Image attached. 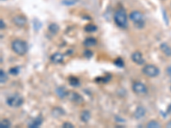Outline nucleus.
I'll use <instances>...</instances> for the list:
<instances>
[{
  "label": "nucleus",
  "mask_w": 171,
  "mask_h": 128,
  "mask_svg": "<svg viewBox=\"0 0 171 128\" xmlns=\"http://www.w3.org/2000/svg\"><path fill=\"white\" fill-rule=\"evenodd\" d=\"M11 49L15 53L19 56H24L28 50V45L26 41L22 39H15L11 43Z\"/></svg>",
  "instance_id": "1"
},
{
  "label": "nucleus",
  "mask_w": 171,
  "mask_h": 128,
  "mask_svg": "<svg viewBox=\"0 0 171 128\" xmlns=\"http://www.w3.org/2000/svg\"><path fill=\"white\" fill-rule=\"evenodd\" d=\"M114 21L117 27L121 28H126L128 27V15L124 9H119L115 12Z\"/></svg>",
  "instance_id": "2"
},
{
  "label": "nucleus",
  "mask_w": 171,
  "mask_h": 128,
  "mask_svg": "<svg viewBox=\"0 0 171 128\" xmlns=\"http://www.w3.org/2000/svg\"><path fill=\"white\" fill-rule=\"evenodd\" d=\"M129 19L134 23L137 28L141 29L145 27V15L140 11H132L129 15Z\"/></svg>",
  "instance_id": "3"
},
{
  "label": "nucleus",
  "mask_w": 171,
  "mask_h": 128,
  "mask_svg": "<svg viewBox=\"0 0 171 128\" xmlns=\"http://www.w3.org/2000/svg\"><path fill=\"white\" fill-rule=\"evenodd\" d=\"M142 73L144 75L150 77V78H155L159 75L160 70L157 68V66L152 65V64H146V66H144L142 68Z\"/></svg>",
  "instance_id": "4"
},
{
  "label": "nucleus",
  "mask_w": 171,
  "mask_h": 128,
  "mask_svg": "<svg viewBox=\"0 0 171 128\" xmlns=\"http://www.w3.org/2000/svg\"><path fill=\"white\" fill-rule=\"evenodd\" d=\"M24 103V99L19 94H14L12 96H10L6 99V103L8 106L11 108H19Z\"/></svg>",
  "instance_id": "5"
},
{
  "label": "nucleus",
  "mask_w": 171,
  "mask_h": 128,
  "mask_svg": "<svg viewBox=\"0 0 171 128\" xmlns=\"http://www.w3.org/2000/svg\"><path fill=\"white\" fill-rule=\"evenodd\" d=\"M133 92L136 94H146L148 92V89L145 84H143L139 81H135L132 85Z\"/></svg>",
  "instance_id": "6"
},
{
  "label": "nucleus",
  "mask_w": 171,
  "mask_h": 128,
  "mask_svg": "<svg viewBox=\"0 0 171 128\" xmlns=\"http://www.w3.org/2000/svg\"><path fill=\"white\" fill-rule=\"evenodd\" d=\"M67 97L70 102L75 103V104H81L84 103V98L82 97L81 95H80L79 93L75 92H69L68 93Z\"/></svg>",
  "instance_id": "7"
},
{
  "label": "nucleus",
  "mask_w": 171,
  "mask_h": 128,
  "mask_svg": "<svg viewBox=\"0 0 171 128\" xmlns=\"http://www.w3.org/2000/svg\"><path fill=\"white\" fill-rule=\"evenodd\" d=\"M12 21L15 25L19 28H23L24 26H26L28 20L24 15H15L14 17L12 18Z\"/></svg>",
  "instance_id": "8"
},
{
  "label": "nucleus",
  "mask_w": 171,
  "mask_h": 128,
  "mask_svg": "<svg viewBox=\"0 0 171 128\" xmlns=\"http://www.w3.org/2000/svg\"><path fill=\"white\" fill-rule=\"evenodd\" d=\"M131 59L137 65H143L145 63V59L143 57V55L139 51H135L131 55Z\"/></svg>",
  "instance_id": "9"
},
{
  "label": "nucleus",
  "mask_w": 171,
  "mask_h": 128,
  "mask_svg": "<svg viewBox=\"0 0 171 128\" xmlns=\"http://www.w3.org/2000/svg\"><path fill=\"white\" fill-rule=\"evenodd\" d=\"M43 123V118L41 115H39L37 117L33 118V120L29 121L28 126L30 128H38Z\"/></svg>",
  "instance_id": "10"
},
{
  "label": "nucleus",
  "mask_w": 171,
  "mask_h": 128,
  "mask_svg": "<svg viewBox=\"0 0 171 128\" xmlns=\"http://www.w3.org/2000/svg\"><path fill=\"white\" fill-rule=\"evenodd\" d=\"M64 55L60 52H56V53H54L53 55H51L50 57V62L54 64H59L61 62H63V61H64Z\"/></svg>",
  "instance_id": "11"
},
{
  "label": "nucleus",
  "mask_w": 171,
  "mask_h": 128,
  "mask_svg": "<svg viewBox=\"0 0 171 128\" xmlns=\"http://www.w3.org/2000/svg\"><path fill=\"white\" fill-rule=\"evenodd\" d=\"M66 114V112L63 108L61 107H54L51 109V115L54 118H60L61 116H64Z\"/></svg>",
  "instance_id": "12"
},
{
  "label": "nucleus",
  "mask_w": 171,
  "mask_h": 128,
  "mask_svg": "<svg viewBox=\"0 0 171 128\" xmlns=\"http://www.w3.org/2000/svg\"><path fill=\"white\" fill-rule=\"evenodd\" d=\"M146 109L144 108L143 106H138L137 107V109L134 111V116L135 119L137 120H139V119H142L145 115H146Z\"/></svg>",
  "instance_id": "13"
},
{
  "label": "nucleus",
  "mask_w": 171,
  "mask_h": 128,
  "mask_svg": "<svg viewBox=\"0 0 171 128\" xmlns=\"http://www.w3.org/2000/svg\"><path fill=\"white\" fill-rule=\"evenodd\" d=\"M55 92L57 94V96L59 97V98H64L66 96H68V91L66 90V88L64 86H58L56 88V91Z\"/></svg>",
  "instance_id": "14"
},
{
  "label": "nucleus",
  "mask_w": 171,
  "mask_h": 128,
  "mask_svg": "<svg viewBox=\"0 0 171 128\" xmlns=\"http://www.w3.org/2000/svg\"><path fill=\"white\" fill-rule=\"evenodd\" d=\"M160 50L162 52L167 56V57H171V46L168 45L167 43H162L160 45Z\"/></svg>",
  "instance_id": "15"
},
{
  "label": "nucleus",
  "mask_w": 171,
  "mask_h": 128,
  "mask_svg": "<svg viewBox=\"0 0 171 128\" xmlns=\"http://www.w3.org/2000/svg\"><path fill=\"white\" fill-rule=\"evenodd\" d=\"M97 39L93 37H88L83 41V45L85 47H93L97 45Z\"/></svg>",
  "instance_id": "16"
},
{
  "label": "nucleus",
  "mask_w": 171,
  "mask_h": 128,
  "mask_svg": "<svg viewBox=\"0 0 171 128\" xmlns=\"http://www.w3.org/2000/svg\"><path fill=\"white\" fill-rule=\"evenodd\" d=\"M80 119L84 123L88 122L90 119H91V112L89 110H86V109L81 111V114H80Z\"/></svg>",
  "instance_id": "17"
},
{
  "label": "nucleus",
  "mask_w": 171,
  "mask_h": 128,
  "mask_svg": "<svg viewBox=\"0 0 171 128\" xmlns=\"http://www.w3.org/2000/svg\"><path fill=\"white\" fill-rule=\"evenodd\" d=\"M59 29H60V28L57 23H50L48 27V30L51 34H57V32H59Z\"/></svg>",
  "instance_id": "18"
},
{
  "label": "nucleus",
  "mask_w": 171,
  "mask_h": 128,
  "mask_svg": "<svg viewBox=\"0 0 171 128\" xmlns=\"http://www.w3.org/2000/svg\"><path fill=\"white\" fill-rule=\"evenodd\" d=\"M98 30V27L96 25H94L93 23H89L86 24L84 28V31L86 32H94Z\"/></svg>",
  "instance_id": "19"
},
{
  "label": "nucleus",
  "mask_w": 171,
  "mask_h": 128,
  "mask_svg": "<svg viewBox=\"0 0 171 128\" xmlns=\"http://www.w3.org/2000/svg\"><path fill=\"white\" fill-rule=\"evenodd\" d=\"M68 83H69V85H71V86H73V87H78L79 85H81L80 79H79L78 78H76V77H74V76L68 78Z\"/></svg>",
  "instance_id": "20"
},
{
  "label": "nucleus",
  "mask_w": 171,
  "mask_h": 128,
  "mask_svg": "<svg viewBox=\"0 0 171 128\" xmlns=\"http://www.w3.org/2000/svg\"><path fill=\"white\" fill-rule=\"evenodd\" d=\"M11 126V122L8 119H3L0 122V127L1 128H10Z\"/></svg>",
  "instance_id": "21"
},
{
  "label": "nucleus",
  "mask_w": 171,
  "mask_h": 128,
  "mask_svg": "<svg viewBox=\"0 0 171 128\" xmlns=\"http://www.w3.org/2000/svg\"><path fill=\"white\" fill-rule=\"evenodd\" d=\"M8 80V76L6 75V73L3 70V69H1L0 70V83L1 84H4V83H6V81Z\"/></svg>",
  "instance_id": "22"
},
{
  "label": "nucleus",
  "mask_w": 171,
  "mask_h": 128,
  "mask_svg": "<svg viewBox=\"0 0 171 128\" xmlns=\"http://www.w3.org/2000/svg\"><path fill=\"white\" fill-rule=\"evenodd\" d=\"M146 127L148 128H159L161 127V125L156 121H151L150 122L147 123L146 125Z\"/></svg>",
  "instance_id": "23"
},
{
  "label": "nucleus",
  "mask_w": 171,
  "mask_h": 128,
  "mask_svg": "<svg viewBox=\"0 0 171 128\" xmlns=\"http://www.w3.org/2000/svg\"><path fill=\"white\" fill-rule=\"evenodd\" d=\"M114 64L118 67V68H123L124 67V61L121 59V57H119V58H116V60L114 61Z\"/></svg>",
  "instance_id": "24"
},
{
  "label": "nucleus",
  "mask_w": 171,
  "mask_h": 128,
  "mask_svg": "<svg viewBox=\"0 0 171 128\" xmlns=\"http://www.w3.org/2000/svg\"><path fill=\"white\" fill-rule=\"evenodd\" d=\"M19 73H20V68L19 67H13V68L9 69V74L11 75H14V76L19 75Z\"/></svg>",
  "instance_id": "25"
},
{
  "label": "nucleus",
  "mask_w": 171,
  "mask_h": 128,
  "mask_svg": "<svg viewBox=\"0 0 171 128\" xmlns=\"http://www.w3.org/2000/svg\"><path fill=\"white\" fill-rule=\"evenodd\" d=\"M78 2V0H62V4L66 6H72L75 5Z\"/></svg>",
  "instance_id": "26"
},
{
  "label": "nucleus",
  "mask_w": 171,
  "mask_h": 128,
  "mask_svg": "<svg viewBox=\"0 0 171 128\" xmlns=\"http://www.w3.org/2000/svg\"><path fill=\"white\" fill-rule=\"evenodd\" d=\"M41 28V23H40V21L39 20H37V19H34L33 20V28L35 31H39V29Z\"/></svg>",
  "instance_id": "27"
},
{
  "label": "nucleus",
  "mask_w": 171,
  "mask_h": 128,
  "mask_svg": "<svg viewBox=\"0 0 171 128\" xmlns=\"http://www.w3.org/2000/svg\"><path fill=\"white\" fill-rule=\"evenodd\" d=\"M83 55H84V57H85L86 58L90 59V58L93 56V52L90 50H84V52H83Z\"/></svg>",
  "instance_id": "28"
},
{
  "label": "nucleus",
  "mask_w": 171,
  "mask_h": 128,
  "mask_svg": "<svg viewBox=\"0 0 171 128\" xmlns=\"http://www.w3.org/2000/svg\"><path fill=\"white\" fill-rule=\"evenodd\" d=\"M63 127H66V128H74L75 127V126L70 123V122H64V124H63Z\"/></svg>",
  "instance_id": "29"
},
{
  "label": "nucleus",
  "mask_w": 171,
  "mask_h": 128,
  "mask_svg": "<svg viewBox=\"0 0 171 128\" xmlns=\"http://www.w3.org/2000/svg\"><path fill=\"white\" fill-rule=\"evenodd\" d=\"M0 28H1V30H3V29L5 28V23H4V21L3 19H1V20H0Z\"/></svg>",
  "instance_id": "30"
},
{
  "label": "nucleus",
  "mask_w": 171,
  "mask_h": 128,
  "mask_svg": "<svg viewBox=\"0 0 171 128\" xmlns=\"http://www.w3.org/2000/svg\"><path fill=\"white\" fill-rule=\"evenodd\" d=\"M166 72H167V74L169 76H171V66H169V67H168L167 69H166Z\"/></svg>",
  "instance_id": "31"
},
{
  "label": "nucleus",
  "mask_w": 171,
  "mask_h": 128,
  "mask_svg": "<svg viewBox=\"0 0 171 128\" xmlns=\"http://www.w3.org/2000/svg\"><path fill=\"white\" fill-rule=\"evenodd\" d=\"M166 126H167V127H169V128H171V121H169V123H168L167 125H166Z\"/></svg>",
  "instance_id": "32"
},
{
  "label": "nucleus",
  "mask_w": 171,
  "mask_h": 128,
  "mask_svg": "<svg viewBox=\"0 0 171 128\" xmlns=\"http://www.w3.org/2000/svg\"><path fill=\"white\" fill-rule=\"evenodd\" d=\"M171 112V104L169 106V110H167V113L169 114V113H170Z\"/></svg>",
  "instance_id": "33"
},
{
  "label": "nucleus",
  "mask_w": 171,
  "mask_h": 128,
  "mask_svg": "<svg viewBox=\"0 0 171 128\" xmlns=\"http://www.w3.org/2000/svg\"><path fill=\"white\" fill-rule=\"evenodd\" d=\"M170 89H171V88H170Z\"/></svg>",
  "instance_id": "34"
}]
</instances>
